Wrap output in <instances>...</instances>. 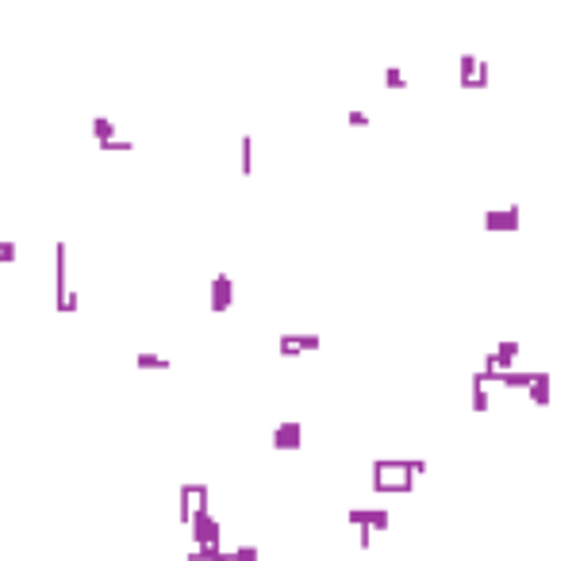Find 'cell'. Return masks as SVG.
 <instances>
[{
	"mask_svg": "<svg viewBox=\"0 0 576 561\" xmlns=\"http://www.w3.org/2000/svg\"><path fill=\"white\" fill-rule=\"evenodd\" d=\"M93 139L100 143V146L115 139V124H112L108 116H93Z\"/></svg>",
	"mask_w": 576,
	"mask_h": 561,
	"instance_id": "9",
	"label": "cell"
},
{
	"mask_svg": "<svg viewBox=\"0 0 576 561\" xmlns=\"http://www.w3.org/2000/svg\"><path fill=\"white\" fill-rule=\"evenodd\" d=\"M526 396H530V404L546 408L549 404V369H530V388H526Z\"/></svg>",
	"mask_w": 576,
	"mask_h": 561,
	"instance_id": "7",
	"label": "cell"
},
{
	"mask_svg": "<svg viewBox=\"0 0 576 561\" xmlns=\"http://www.w3.org/2000/svg\"><path fill=\"white\" fill-rule=\"evenodd\" d=\"M300 350H319V335H300Z\"/></svg>",
	"mask_w": 576,
	"mask_h": 561,
	"instance_id": "20",
	"label": "cell"
},
{
	"mask_svg": "<svg viewBox=\"0 0 576 561\" xmlns=\"http://www.w3.org/2000/svg\"><path fill=\"white\" fill-rule=\"evenodd\" d=\"M58 312H77V292H65V296H58Z\"/></svg>",
	"mask_w": 576,
	"mask_h": 561,
	"instance_id": "17",
	"label": "cell"
},
{
	"mask_svg": "<svg viewBox=\"0 0 576 561\" xmlns=\"http://www.w3.org/2000/svg\"><path fill=\"white\" fill-rule=\"evenodd\" d=\"M457 70H461V85L465 88H484L488 85V62H480L476 54H461Z\"/></svg>",
	"mask_w": 576,
	"mask_h": 561,
	"instance_id": "2",
	"label": "cell"
},
{
	"mask_svg": "<svg viewBox=\"0 0 576 561\" xmlns=\"http://www.w3.org/2000/svg\"><path fill=\"white\" fill-rule=\"evenodd\" d=\"M492 408V396H488V385L473 377V411H488Z\"/></svg>",
	"mask_w": 576,
	"mask_h": 561,
	"instance_id": "12",
	"label": "cell"
},
{
	"mask_svg": "<svg viewBox=\"0 0 576 561\" xmlns=\"http://www.w3.org/2000/svg\"><path fill=\"white\" fill-rule=\"evenodd\" d=\"M484 227L488 231H515L518 227V208H492V211H484Z\"/></svg>",
	"mask_w": 576,
	"mask_h": 561,
	"instance_id": "6",
	"label": "cell"
},
{
	"mask_svg": "<svg viewBox=\"0 0 576 561\" xmlns=\"http://www.w3.org/2000/svg\"><path fill=\"white\" fill-rule=\"evenodd\" d=\"M384 85H388V88H403V85H407V73H403L400 66H388V70H384Z\"/></svg>",
	"mask_w": 576,
	"mask_h": 561,
	"instance_id": "14",
	"label": "cell"
},
{
	"mask_svg": "<svg viewBox=\"0 0 576 561\" xmlns=\"http://www.w3.org/2000/svg\"><path fill=\"white\" fill-rule=\"evenodd\" d=\"M230 561H261V554H258V546H250V542H246V546H238L235 554H230Z\"/></svg>",
	"mask_w": 576,
	"mask_h": 561,
	"instance_id": "16",
	"label": "cell"
},
{
	"mask_svg": "<svg viewBox=\"0 0 576 561\" xmlns=\"http://www.w3.org/2000/svg\"><path fill=\"white\" fill-rule=\"evenodd\" d=\"M303 442V423L300 419H284L273 427V450H300Z\"/></svg>",
	"mask_w": 576,
	"mask_h": 561,
	"instance_id": "3",
	"label": "cell"
},
{
	"mask_svg": "<svg viewBox=\"0 0 576 561\" xmlns=\"http://www.w3.org/2000/svg\"><path fill=\"white\" fill-rule=\"evenodd\" d=\"M353 527H369V531H388V508H350L346 511Z\"/></svg>",
	"mask_w": 576,
	"mask_h": 561,
	"instance_id": "4",
	"label": "cell"
},
{
	"mask_svg": "<svg viewBox=\"0 0 576 561\" xmlns=\"http://www.w3.org/2000/svg\"><path fill=\"white\" fill-rule=\"evenodd\" d=\"M238 169H242V173L254 169V139L250 135H242V158H238Z\"/></svg>",
	"mask_w": 576,
	"mask_h": 561,
	"instance_id": "13",
	"label": "cell"
},
{
	"mask_svg": "<svg viewBox=\"0 0 576 561\" xmlns=\"http://www.w3.org/2000/svg\"><path fill=\"white\" fill-rule=\"evenodd\" d=\"M518 350H523V343L518 338H499L496 343V365H499V373H507V369H515V357H518Z\"/></svg>",
	"mask_w": 576,
	"mask_h": 561,
	"instance_id": "8",
	"label": "cell"
},
{
	"mask_svg": "<svg viewBox=\"0 0 576 561\" xmlns=\"http://www.w3.org/2000/svg\"><path fill=\"white\" fill-rule=\"evenodd\" d=\"M15 254H20V250H15V242L12 239H0V262H15Z\"/></svg>",
	"mask_w": 576,
	"mask_h": 561,
	"instance_id": "18",
	"label": "cell"
},
{
	"mask_svg": "<svg viewBox=\"0 0 576 561\" xmlns=\"http://www.w3.org/2000/svg\"><path fill=\"white\" fill-rule=\"evenodd\" d=\"M358 539H361V546H369V542H373V531H369V527H358Z\"/></svg>",
	"mask_w": 576,
	"mask_h": 561,
	"instance_id": "21",
	"label": "cell"
},
{
	"mask_svg": "<svg viewBox=\"0 0 576 561\" xmlns=\"http://www.w3.org/2000/svg\"><path fill=\"white\" fill-rule=\"evenodd\" d=\"M277 346H281V354H284V357L303 354V350H300V335H281V343H277Z\"/></svg>",
	"mask_w": 576,
	"mask_h": 561,
	"instance_id": "15",
	"label": "cell"
},
{
	"mask_svg": "<svg viewBox=\"0 0 576 561\" xmlns=\"http://www.w3.org/2000/svg\"><path fill=\"white\" fill-rule=\"evenodd\" d=\"M135 365H143V369H169V357H166V354L138 350V354H135Z\"/></svg>",
	"mask_w": 576,
	"mask_h": 561,
	"instance_id": "11",
	"label": "cell"
},
{
	"mask_svg": "<svg viewBox=\"0 0 576 561\" xmlns=\"http://www.w3.org/2000/svg\"><path fill=\"white\" fill-rule=\"evenodd\" d=\"M419 473H426L423 458H381V461H373V489L377 492H411Z\"/></svg>",
	"mask_w": 576,
	"mask_h": 561,
	"instance_id": "1",
	"label": "cell"
},
{
	"mask_svg": "<svg viewBox=\"0 0 576 561\" xmlns=\"http://www.w3.org/2000/svg\"><path fill=\"white\" fill-rule=\"evenodd\" d=\"M346 119H350L353 127H369V116H365V112H358V108H353V112H350V116H346Z\"/></svg>",
	"mask_w": 576,
	"mask_h": 561,
	"instance_id": "19",
	"label": "cell"
},
{
	"mask_svg": "<svg viewBox=\"0 0 576 561\" xmlns=\"http://www.w3.org/2000/svg\"><path fill=\"white\" fill-rule=\"evenodd\" d=\"M230 300H235V277H227V273H216V277H211V289H208L211 312H227Z\"/></svg>",
	"mask_w": 576,
	"mask_h": 561,
	"instance_id": "5",
	"label": "cell"
},
{
	"mask_svg": "<svg viewBox=\"0 0 576 561\" xmlns=\"http://www.w3.org/2000/svg\"><path fill=\"white\" fill-rule=\"evenodd\" d=\"M499 385H507V388H530V369H507V373H499Z\"/></svg>",
	"mask_w": 576,
	"mask_h": 561,
	"instance_id": "10",
	"label": "cell"
}]
</instances>
